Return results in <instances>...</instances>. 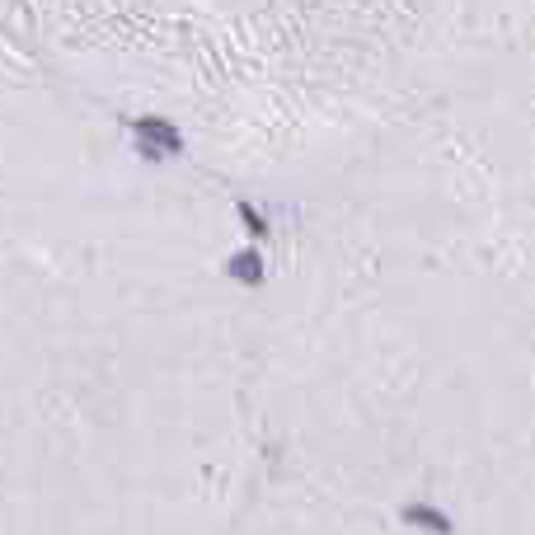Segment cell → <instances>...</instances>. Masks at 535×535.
I'll return each mask as SVG.
<instances>
[{"instance_id": "3957f363", "label": "cell", "mask_w": 535, "mask_h": 535, "mask_svg": "<svg viewBox=\"0 0 535 535\" xmlns=\"http://www.w3.org/2000/svg\"><path fill=\"white\" fill-rule=\"evenodd\" d=\"M235 212H240V226H245L249 235H254V240H268V216H263L259 207H254V202L240 198V202H235Z\"/></svg>"}, {"instance_id": "7a4b0ae2", "label": "cell", "mask_w": 535, "mask_h": 535, "mask_svg": "<svg viewBox=\"0 0 535 535\" xmlns=\"http://www.w3.org/2000/svg\"><path fill=\"white\" fill-rule=\"evenodd\" d=\"M226 277L235 282V287L254 291V287H263V277H268V263H263L259 249H235V254L226 259Z\"/></svg>"}, {"instance_id": "6da1fadb", "label": "cell", "mask_w": 535, "mask_h": 535, "mask_svg": "<svg viewBox=\"0 0 535 535\" xmlns=\"http://www.w3.org/2000/svg\"><path fill=\"white\" fill-rule=\"evenodd\" d=\"M132 137H137V155L141 160H151V165H160V160H179V155L188 151L179 123H169V118H160V113H137V118H132Z\"/></svg>"}]
</instances>
